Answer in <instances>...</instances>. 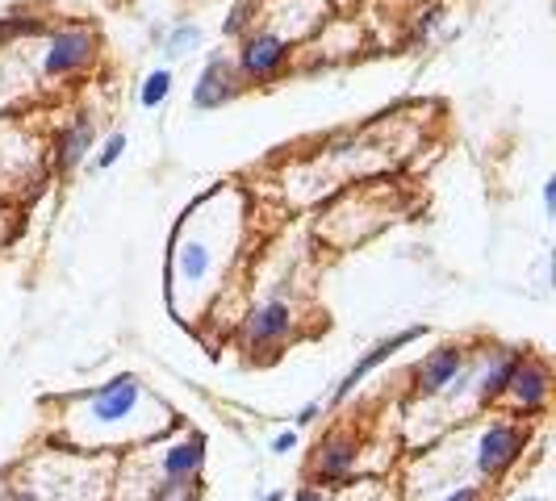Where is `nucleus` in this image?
I'll return each instance as SVG.
<instances>
[{"instance_id":"obj_1","label":"nucleus","mask_w":556,"mask_h":501,"mask_svg":"<svg viewBox=\"0 0 556 501\" xmlns=\"http://www.w3.org/2000/svg\"><path fill=\"white\" fill-rule=\"evenodd\" d=\"M147 401V389L135 372H117L105 385L76 397V406L67 410V431L63 444L88 447V451H105V447L139 444L147 435H160L155 422H142L139 410Z\"/></svg>"},{"instance_id":"obj_2","label":"nucleus","mask_w":556,"mask_h":501,"mask_svg":"<svg viewBox=\"0 0 556 501\" xmlns=\"http://www.w3.org/2000/svg\"><path fill=\"white\" fill-rule=\"evenodd\" d=\"M473 381V363H469V347L465 343H440L427 360L415 368V385L410 397L415 401H435L452 389H465Z\"/></svg>"},{"instance_id":"obj_3","label":"nucleus","mask_w":556,"mask_h":501,"mask_svg":"<svg viewBox=\"0 0 556 501\" xmlns=\"http://www.w3.org/2000/svg\"><path fill=\"white\" fill-rule=\"evenodd\" d=\"M289 59H293V47L277 29H248L235 51V72L243 84H273L285 76Z\"/></svg>"},{"instance_id":"obj_4","label":"nucleus","mask_w":556,"mask_h":501,"mask_svg":"<svg viewBox=\"0 0 556 501\" xmlns=\"http://www.w3.org/2000/svg\"><path fill=\"white\" fill-rule=\"evenodd\" d=\"M97 29L88 26H63L47 38V51H42V80L63 84L72 76L88 72L97 63Z\"/></svg>"},{"instance_id":"obj_5","label":"nucleus","mask_w":556,"mask_h":501,"mask_svg":"<svg viewBox=\"0 0 556 501\" xmlns=\"http://www.w3.org/2000/svg\"><path fill=\"white\" fill-rule=\"evenodd\" d=\"M528 451V431L519 422H490L477 439V476L502 480Z\"/></svg>"},{"instance_id":"obj_6","label":"nucleus","mask_w":556,"mask_h":501,"mask_svg":"<svg viewBox=\"0 0 556 501\" xmlns=\"http://www.w3.org/2000/svg\"><path fill=\"white\" fill-rule=\"evenodd\" d=\"M356 464H361V439H356V431L339 426V431L318 439L314 460H309V476H314V485H343V480H352Z\"/></svg>"},{"instance_id":"obj_7","label":"nucleus","mask_w":556,"mask_h":501,"mask_svg":"<svg viewBox=\"0 0 556 501\" xmlns=\"http://www.w3.org/2000/svg\"><path fill=\"white\" fill-rule=\"evenodd\" d=\"M422 334H427V326H422V322H415V326H402V331H393L390 338H381V343H372V347L364 351L361 360H356V363H352V368H348V376H343V381L334 385L331 406H343V401H348V397H352V393H356V389H361V385H364V376H372V372H377L381 363H390L393 356L402 351V347H410V343H418Z\"/></svg>"},{"instance_id":"obj_8","label":"nucleus","mask_w":556,"mask_h":501,"mask_svg":"<svg viewBox=\"0 0 556 501\" xmlns=\"http://www.w3.org/2000/svg\"><path fill=\"white\" fill-rule=\"evenodd\" d=\"M239 92H243V80H239V72H235V59L223 55V51H214V55L205 59V67H201V76H197V84H193V110H201V113L223 110Z\"/></svg>"},{"instance_id":"obj_9","label":"nucleus","mask_w":556,"mask_h":501,"mask_svg":"<svg viewBox=\"0 0 556 501\" xmlns=\"http://www.w3.org/2000/svg\"><path fill=\"white\" fill-rule=\"evenodd\" d=\"M293 326H298V318H293L289 301L273 297V301L255 306L248 318H243V347H248V351H268V347H280V343L293 334Z\"/></svg>"},{"instance_id":"obj_10","label":"nucleus","mask_w":556,"mask_h":501,"mask_svg":"<svg viewBox=\"0 0 556 501\" xmlns=\"http://www.w3.org/2000/svg\"><path fill=\"white\" fill-rule=\"evenodd\" d=\"M548 393H553V372H548V363L535 360V356H523L502 397H510L515 414L531 418V414H544V406H548Z\"/></svg>"},{"instance_id":"obj_11","label":"nucleus","mask_w":556,"mask_h":501,"mask_svg":"<svg viewBox=\"0 0 556 501\" xmlns=\"http://www.w3.org/2000/svg\"><path fill=\"white\" fill-rule=\"evenodd\" d=\"M205 473V435L185 431L176 444L160 451V480H180V485H201Z\"/></svg>"},{"instance_id":"obj_12","label":"nucleus","mask_w":556,"mask_h":501,"mask_svg":"<svg viewBox=\"0 0 556 501\" xmlns=\"http://www.w3.org/2000/svg\"><path fill=\"white\" fill-rule=\"evenodd\" d=\"M92 139H97L92 117H88V113H72V121L55 134V171L59 176H72V171L88 159Z\"/></svg>"},{"instance_id":"obj_13","label":"nucleus","mask_w":556,"mask_h":501,"mask_svg":"<svg viewBox=\"0 0 556 501\" xmlns=\"http://www.w3.org/2000/svg\"><path fill=\"white\" fill-rule=\"evenodd\" d=\"M528 351H519V347H502V351H494L490 356V363L481 368V376H477V406H498L502 393H506V385H510V376H515V368H519V360H523Z\"/></svg>"},{"instance_id":"obj_14","label":"nucleus","mask_w":556,"mask_h":501,"mask_svg":"<svg viewBox=\"0 0 556 501\" xmlns=\"http://www.w3.org/2000/svg\"><path fill=\"white\" fill-rule=\"evenodd\" d=\"M167 92H172V72L160 67V72H147V80L139 88V105L142 110H160L167 101Z\"/></svg>"},{"instance_id":"obj_15","label":"nucleus","mask_w":556,"mask_h":501,"mask_svg":"<svg viewBox=\"0 0 556 501\" xmlns=\"http://www.w3.org/2000/svg\"><path fill=\"white\" fill-rule=\"evenodd\" d=\"M255 13H260L255 0H235L230 13H226V22H223V34L226 38H243L248 29H255Z\"/></svg>"},{"instance_id":"obj_16","label":"nucleus","mask_w":556,"mask_h":501,"mask_svg":"<svg viewBox=\"0 0 556 501\" xmlns=\"http://www.w3.org/2000/svg\"><path fill=\"white\" fill-rule=\"evenodd\" d=\"M147 501H201V485H180V480H151Z\"/></svg>"},{"instance_id":"obj_17","label":"nucleus","mask_w":556,"mask_h":501,"mask_svg":"<svg viewBox=\"0 0 556 501\" xmlns=\"http://www.w3.org/2000/svg\"><path fill=\"white\" fill-rule=\"evenodd\" d=\"M197 42H201V29L189 26V22H180V26L167 34L164 51H167V59H180V55H189Z\"/></svg>"},{"instance_id":"obj_18","label":"nucleus","mask_w":556,"mask_h":501,"mask_svg":"<svg viewBox=\"0 0 556 501\" xmlns=\"http://www.w3.org/2000/svg\"><path fill=\"white\" fill-rule=\"evenodd\" d=\"M38 29H42L38 17L13 13V17H4V22H0V42H9V38H29V34H38Z\"/></svg>"},{"instance_id":"obj_19","label":"nucleus","mask_w":556,"mask_h":501,"mask_svg":"<svg viewBox=\"0 0 556 501\" xmlns=\"http://www.w3.org/2000/svg\"><path fill=\"white\" fill-rule=\"evenodd\" d=\"M444 22V9L440 4H431V9H422L415 17V29H410V47H418V42H427L431 38V29Z\"/></svg>"},{"instance_id":"obj_20","label":"nucleus","mask_w":556,"mask_h":501,"mask_svg":"<svg viewBox=\"0 0 556 501\" xmlns=\"http://www.w3.org/2000/svg\"><path fill=\"white\" fill-rule=\"evenodd\" d=\"M122 155H126V134H110L105 146H101V155H97V167H101V171H110Z\"/></svg>"},{"instance_id":"obj_21","label":"nucleus","mask_w":556,"mask_h":501,"mask_svg":"<svg viewBox=\"0 0 556 501\" xmlns=\"http://www.w3.org/2000/svg\"><path fill=\"white\" fill-rule=\"evenodd\" d=\"M0 501H38V493L29 489L26 480H22V485H17V480H9V485L0 489Z\"/></svg>"},{"instance_id":"obj_22","label":"nucleus","mask_w":556,"mask_h":501,"mask_svg":"<svg viewBox=\"0 0 556 501\" xmlns=\"http://www.w3.org/2000/svg\"><path fill=\"white\" fill-rule=\"evenodd\" d=\"M440 501H485V489H481V485H456V489L444 493Z\"/></svg>"},{"instance_id":"obj_23","label":"nucleus","mask_w":556,"mask_h":501,"mask_svg":"<svg viewBox=\"0 0 556 501\" xmlns=\"http://www.w3.org/2000/svg\"><path fill=\"white\" fill-rule=\"evenodd\" d=\"M293 447H298V435H293V431H280L277 439H273V451H277V455H289Z\"/></svg>"},{"instance_id":"obj_24","label":"nucleus","mask_w":556,"mask_h":501,"mask_svg":"<svg viewBox=\"0 0 556 501\" xmlns=\"http://www.w3.org/2000/svg\"><path fill=\"white\" fill-rule=\"evenodd\" d=\"M318 414H323V401H309V406H302V410H298V418H293V422H298V426H309Z\"/></svg>"},{"instance_id":"obj_25","label":"nucleus","mask_w":556,"mask_h":501,"mask_svg":"<svg viewBox=\"0 0 556 501\" xmlns=\"http://www.w3.org/2000/svg\"><path fill=\"white\" fill-rule=\"evenodd\" d=\"M293 501H331V498H327V493H323L318 485H302V489L293 493Z\"/></svg>"},{"instance_id":"obj_26","label":"nucleus","mask_w":556,"mask_h":501,"mask_svg":"<svg viewBox=\"0 0 556 501\" xmlns=\"http://www.w3.org/2000/svg\"><path fill=\"white\" fill-rule=\"evenodd\" d=\"M544 209L548 214L556 209V180H544Z\"/></svg>"},{"instance_id":"obj_27","label":"nucleus","mask_w":556,"mask_h":501,"mask_svg":"<svg viewBox=\"0 0 556 501\" xmlns=\"http://www.w3.org/2000/svg\"><path fill=\"white\" fill-rule=\"evenodd\" d=\"M255 501H285V493H264V498H255Z\"/></svg>"},{"instance_id":"obj_28","label":"nucleus","mask_w":556,"mask_h":501,"mask_svg":"<svg viewBox=\"0 0 556 501\" xmlns=\"http://www.w3.org/2000/svg\"><path fill=\"white\" fill-rule=\"evenodd\" d=\"M531 501H540V498H531Z\"/></svg>"}]
</instances>
